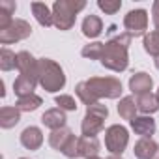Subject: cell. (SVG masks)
<instances>
[{
  "label": "cell",
  "instance_id": "13",
  "mask_svg": "<svg viewBox=\"0 0 159 159\" xmlns=\"http://www.w3.org/2000/svg\"><path fill=\"white\" fill-rule=\"evenodd\" d=\"M66 122H67L66 112H64L62 109H58V107L45 111L43 116H41V124H43L45 127H49L51 131H56V129L66 127Z\"/></svg>",
  "mask_w": 159,
  "mask_h": 159
},
{
  "label": "cell",
  "instance_id": "12",
  "mask_svg": "<svg viewBox=\"0 0 159 159\" xmlns=\"http://www.w3.org/2000/svg\"><path fill=\"white\" fill-rule=\"evenodd\" d=\"M39 84L38 77H32V75H19L13 83V92L17 98H26V96H32L36 86Z\"/></svg>",
  "mask_w": 159,
  "mask_h": 159
},
{
  "label": "cell",
  "instance_id": "36",
  "mask_svg": "<svg viewBox=\"0 0 159 159\" xmlns=\"http://www.w3.org/2000/svg\"><path fill=\"white\" fill-rule=\"evenodd\" d=\"M155 96H157V99H159V90H157V92H155Z\"/></svg>",
  "mask_w": 159,
  "mask_h": 159
},
{
  "label": "cell",
  "instance_id": "9",
  "mask_svg": "<svg viewBox=\"0 0 159 159\" xmlns=\"http://www.w3.org/2000/svg\"><path fill=\"white\" fill-rule=\"evenodd\" d=\"M19 140H21V144L26 150H32V152L34 150H39L41 144H43V131L39 127H36V125H28V127L23 129Z\"/></svg>",
  "mask_w": 159,
  "mask_h": 159
},
{
  "label": "cell",
  "instance_id": "30",
  "mask_svg": "<svg viewBox=\"0 0 159 159\" xmlns=\"http://www.w3.org/2000/svg\"><path fill=\"white\" fill-rule=\"evenodd\" d=\"M98 8L101 11H105L107 15H114L116 11H120L122 2L120 0H98Z\"/></svg>",
  "mask_w": 159,
  "mask_h": 159
},
{
  "label": "cell",
  "instance_id": "7",
  "mask_svg": "<svg viewBox=\"0 0 159 159\" xmlns=\"http://www.w3.org/2000/svg\"><path fill=\"white\" fill-rule=\"evenodd\" d=\"M32 36V26L25 19H13L11 25L4 30H0V43L2 45H11L17 41H23Z\"/></svg>",
  "mask_w": 159,
  "mask_h": 159
},
{
  "label": "cell",
  "instance_id": "5",
  "mask_svg": "<svg viewBox=\"0 0 159 159\" xmlns=\"http://www.w3.org/2000/svg\"><path fill=\"white\" fill-rule=\"evenodd\" d=\"M86 83L99 99L101 98L118 99L122 96V92H124V86L120 83V79H116V77H90Z\"/></svg>",
  "mask_w": 159,
  "mask_h": 159
},
{
  "label": "cell",
  "instance_id": "15",
  "mask_svg": "<svg viewBox=\"0 0 159 159\" xmlns=\"http://www.w3.org/2000/svg\"><path fill=\"white\" fill-rule=\"evenodd\" d=\"M157 150H159V144L153 139H140L135 142V148H133L137 159H153Z\"/></svg>",
  "mask_w": 159,
  "mask_h": 159
},
{
  "label": "cell",
  "instance_id": "22",
  "mask_svg": "<svg viewBox=\"0 0 159 159\" xmlns=\"http://www.w3.org/2000/svg\"><path fill=\"white\" fill-rule=\"evenodd\" d=\"M137 99L133 98V96H125V98H122L120 99V103H118V114H120V118H124V120H135L137 118Z\"/></svg>",
  "mask_w": 159,
  "mask_h": 159
},
{
  "label": "cell",
  "instance_id": "4",
  "mask_svg": "<svg viewBox=\"0 0 159 159\" xmlns=\"http://www.w3.org/2000/svg\"><path fill=\"white\" fill-rule=\"evenodd\" d=\"M107 116H109V109L103 103H96V105L86 107V114H84L83 124H81L83 137H98L103 131V124H105Z\"/></svg>",
  "mask_w": 159,
  "mask_h": 159
},
{
  "label": "cell",
  "instance_id": "38",
  "mask_svg": "<svg viewBox=\"0 0 159 159\" xmlns=\"http://www.w3.org/2000/svg\"><path fill=\"white\" fill-rule=\"evenodd\" d=\"M19 159H28V157H19Z\"/></svg>",
  "mask_w": 159,
  "mask_h": 159
},
{
  "label": "cell",
  "instance_id": "19",
  "mask_svg": "<svg viewBox=\"0 0 159 159\" xmlns=\"http://www.w3.org/2000/svg\"><path fill=\"white\" fill-rule=\"evenodd\" d=\"M21 122V111L17 107H2L0 109V127L11 129Z\"/></svg>",
  "mask_w": 159,
  "mask_h": 159
},
{
  "label": "cell",
  "instance_id": "33",
  "mask_svg": "<svg viewBox=\"0 0 159 159\" xmlns=\"http://www.w3.org/2000/svg\"><path fill=\"white\" fill-rule=\"evenodd\" d=\"M107 159H122V155H109Z\"/></svg>",
  "mask_w": 159,
  "mask_h": 159
},
{
  "label": "cell",
  "instance_id": "23",
  "mask_svg": "<svg viewBox=\"0 0 159 159\" xmlns=\"http://www.w3.org/2000/svg\"><path fill=\"white\" fill-rule=\"evenodd\" d=\"M75 94H77V98H79V99H81V103H84L86 107L99 103V98L94 94V90L88 86V83H86V81L79 83V84L75 86Z\"/></svg>",
  "mask_w": 159,
  "mask_h": 159
},
{
  "label": "cell",
  "instance_id": "27",
  "mask_svg": "<svg viewBox=\"0 0 159 159\" xmlns=\"http://www.w3.org/2000/svg\"><path fill=\"white\" fill-rule=\"evenodd\" d=\"M103 49H105V43H101V41H92V43H88V45L83 47L81 54H83L84 58H88V60H101Z\"/></svg>",
  "mask_w": 159,
  "mask_h": 159
},
{
  "label": "cell",
  "instance_id": "35",
  "mask_svg": "<svg viewBox=\"0 0 159 159\" xmlns=\"http://www.w3.org/2000/svg\"><path fill=\"white\" fill-rule=\"evenodd\" d=\"M153 159H159V150H157V153H155V157Z\"/></svg>",
  "mask_w": 159,
  "mask_h": 159
},
{
  "label": "cell",
  "instance_id": "24",
  "mask_svg": "<svg viewBox=\"0 0 159 159\" xmlns=\"http://www.w3.org/2000/svg\"><path fill=\"white\" fill-rule=\"evenodd\" d=\"M41 105H43V99H41L38 94L26 96V98H19L17 103H15V107H17L21 112H34V111H38Z\"/></svg>",
  "mask_w": 159,
  "mask_h": 159
},
{
  "label": "cell",
  "instance_id": "2",
  "mask_svg": "<svg viewBox=\"0 0 159 159\" xmlns=\"http://www.w3.org/2000/svg\"><path fill=\"white\" fill-rule=\"evenodd\" d=\"M38 81L45 92L56 94L66 86V73L54 60L38 58Z\"/></svg>",
  "mask_w": 159,
  "mask_h": 159
},
{
  "label": "cell",
  "instance_id": "28",
  "mask_svg": "<svg viewBox=\"0 0 159 159\" xmlns=\"http://www.w3.org/2000/svg\"><path fill=\"white\" fill-rule=\"evenodd\" d=\"M54 103L58 105V109H62L64 112H73V111H77V101H75V98L73 96H67V94H60V96H56L54 98Z\"/></svg>",
  "mask_w": 159,
  "mask_h": 159
},
{
  "label": "cell",
  "instance_id": "8",
  "mask_svg": "<svg viewBox=\"0 0 159 159\" xmlns=\"http://www.w3.org/2000/svg\"><path fill=\"white\" fill-rule=\"evenodd\" d=\"M124 28L131 38H139V36H146V28H148V11L146 10H131L125 17H124Z\"/></svg>",
  "mask_w": 159,
  "mask_h": 159
},
{
  "label": "cell",
  "instance_id": "6",
  "mask_svg": "<svg viewBox=\"0 0 159 159\" xmlns=\"http://www.w3.org/2000/svg\"><path fill=\"white\" fill-rule=\"evenodd\" d=\"M127 144H129V131L124 125L114 124L105 129V148L111 155H122Z\"/></svg>",
  "mask_w": 159,
  "mask_h": 159
},
{
  "label": "cell",
  "instance_id": "3",
  "mask_svg": "<svg viewBox=\"0 0 159 159\" xmlns=\"http://www.w3.org/2000/svg\"><path fill=\"white\" fill-rule=\"evenodd\" d=\"M86 8L84 0H56L52 4V19L58 30H71L77 13Z\"/></svg>",
  "mask_w": 159,
  "mask_h": 159
},
{
  "label": "cell",
  "instance_id": "21",
  "mask_svg": "<svg viewBox=\"0 0 159 159\" xmlns=\"http://www.w3.org/2000/svg\"><path fill=\"white\" fill-rule=\"evenodd\" d=\"M101 150V144L98 140V137H81V142H79V152H81V157L90 159L96 157Z\"/></svg>",
  "mask_w": 159,
  "mask_h": 159
},
{
  "label": "cell",
  "instance_id": "10",
  "mask_svg": "<svg viewBox=\"0 0 159 159\" xmlns=\"http://www.w3.org/2000/svg\"><path fill=\"white\" fill-rule=\"evenodd\" d=\"M131 124V129L135 131V135H139L140 139H152V135L155 133L157 125H155V120L152 116H137L135 120L129 122Z\"/></svg>",
  "mask_w": 159,
  "mask_h": 159
},
{
  "label": "cell",
  "instance_id": "18",
  "mask_svg": "<svg viewBox=\"0 0 159 159\" xmlns=\"http://www.w3.org/2000/svg\"><path fill=\"white\" fill-rule=\"evenodd\" d=\"M137 109H139L142 114H146V116L157 112V111H159V99H157V96L152 94V92H150V94L137 96Z\"/></svg>",
  "mask_w": 159,
  "mask_h": 159
},
{
  "label": "cell",
  "instance_id": "20",
  "mask_svg": "<svg viewBox=\"0 0 159 159\" xmlns=\"http://www.w3.org/2000/svg\"><path fill=\"white\" fill-rule=\"evenodd\" d=\"M71 137H73V133H71L69 127H62V129L51 131V135H49V146H51L52 150L62 152V150L66 148V144L69 142Z\"/></svg>",
  "mask_w": 159,
  "mask_h": 159
},
{
  "label": "cell",
  "instance_id": "37",
  "mask_svg": "<svg viewBox=\"0 0 159 159\" xmlns=\"http://www.w3.org/2000/svg\"><path fill=\"white\" fill-rule=\"evenodd\" d=\"M90 159H101V157H98V155H96V157H90Z\"/></svg>",
  "mask_w": 159,
  "mask_h": 159
},
{
  "label": "cell",
  "instance_id": "29",
  "mask_svg": "<svg viewBox=\"0 0 159 159\" xmlns=\"http://www.w3.org/2000/svg\"><path fill=\"white\" fill-rule=\"evenodd\" d=\"M79 142H81V137H71L69 142L66 144V148L62 150V153L67 157V159H77V157H81V152H79Z\"/></svg>",
  "mask_w": 159,
  "mask_h": 159
},
{
  "label": "cell",
  "instance_id": "32",
  "mask_svg": "<svg viewBox=\"0 0 159 159\" xmlns=\"http://www.w3.org/2000/svg\"><path fill=\"white\" fill-rule=\"evenodd\" d=\"M152 21H153V26L159 30V0H155L152 6Z\"/></svg>",
  "mask_w": 159,
  "mask_h": 159
},
{
  "label": "cell",
  "instance_id": "31",
  "mask_svg": "<svg viewBox=\"0 0 159 159\" xmlns=\"http://www.w3.org/2000/svg\"><path fill=\"white\" fill-rule=\"evenodd\" d=\"M0 10H4V11H8V13H15V10H17V4L15 2H11V0H0Z\"/></svg>",
  "mask_w": 159,
  "mask_h": 159
},
{
  "label": "cell",
  "instance_id": "34",
  "mask_svg": "<svg viewBox=\"0 0 159 159\" xmlns=\"http://www.w3.org/2000/svg\"><path fill=\"white\" fill-rule=\"evenodd\" d=\"M155 67H157V69H159V56H157V58H155Z\"/></svg>",
  "mask_w": 159,
  "mask_h": 159
},
{
  "label": "cell",
  "instance_id": "14",
  "mask_svg": "<svg viewBox=\"0 0 159 159\" xmlns=\"http://www.w3.org/2000/svg\"><path fill=\"white\" fill-rule=\"evenodd\" d=\"M17 69L21 75L38 77V60L28 51H21V52H17Z\"/></svg>",
  "mask_w": 159,
  "mask_h": 159
},
{
  "label": "cell",
  "instance_id": "1",
  "mask_svg": "<svg viewBox=\"0 0 159 159\" xmlns=\"http://www.w3.org/2000/svg\"><path fill=\"white\" fill-rule=\"evenodd\" d=\"M131 36L127 32H122L114 38H111L107 43H105V49H103V56H101V66L105 69H111V71H116V73H122L127 69L129 66V45H131Z\"/></svg>",
  "mask_w": 159,
  "mask_h": 159
},
{
  "label": "cell",
  "instance_id": "11",
  "mask_svg": "<svg viewBox=\"0 0 159 159\" xmlns=\"http://www.w3.org/2000/svg\"><path fill=\"white\" fill-rule=\"evenodd\" d=\"M152 86H153V79H152L148 73H144V71H139V73L131 75V79H129V90H131L135 96L150 94Z\"/></svg>",
  "mask_w": 159,
  "mask_h": 159
},
{
  "label": "cell",
  "instance_id": "25",
  "mask_svg": "<svg viewBox=\"0 0 159 159\" xmlns=\"http://www.w3.org/2000/svg\"><path fill=\"white\" fill-rule=\"evenodd\" d=\"M142 45H144V51H146L150 56L157 58V56H159V30H152L150 34H146Z\"/></svg>",
  "mask_w": 159,
  "mask_h": 159
},
{
  "label": "cell",
  "instance_id": "17",
  "mask_svg": "<svg viewBox=\"0 0 159 159\" xmlns=\"http://www.w3.org/2000/svg\"><path fill=\"white\" fill-rule=\"evenodd\" d=\"M101 32H103V21H101V17L92 15V13L86 15L84 21H83V34L88 39H96V38L101 36Z\"/></svg>",
  "mask_w": 159,
  "mask_h": 159
},
{
  "label": "cell",
  "instance_id": "26",
  "mask_svg": "<svg viewBox=\"0 0 159 159\" xmlns=\"http://www.w3.org/2000/svg\"><path fill=\"white\" fill-rule=\"evenodd\" d=\"M17 67V54L10 51L8 47L0 49V69L2 71H11Z\"/></svg>",
  "mask_w": 159,
  "mask_h": 159
},
{
  "label": "cell",
  "instance_id": "16",
  "mask_svg": "<svg viewBox=\"0 0 159 159\" xmlns=\"http://www.w3.org/2000/svg\"><path fill=\"white\" fill-rule=\"evenodd\" d=\"M30 10H32V13H34L36 21H38L41 26L49 28V26H52V25H54L52 10H51L45 2H32V4H30Z\"/></svg>",
  "mask_w": 159,
  "mask_h": 159
}]
</instances>
